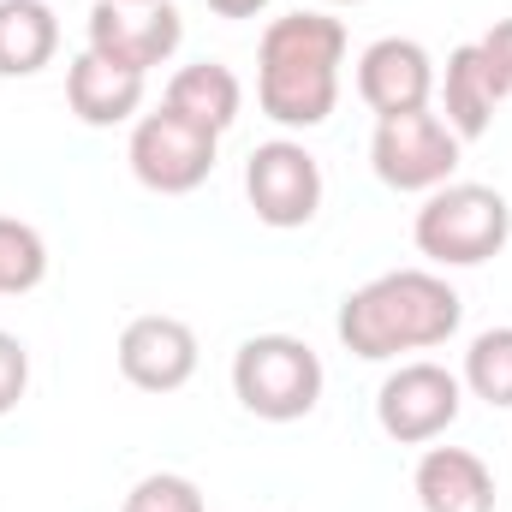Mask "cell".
Listing matches in <instances>:
<instances>
[{"mask_svg":"<svg viewBox=\"0 0 512 512\" xmlns=\"http://www.w3.org/2000/svg\"><path fill=\"white\" fill-rule=\"evenodd\" d=\"M465 298L435 274V268H387L346 292L340 304V346L364 364H387L405 352H435L459 334Z\"/></svg>","mask_w":512,"mask_h":512,"instance_id":"obj_1","label":"cell"},{"mask_svg":"<svg viewBox=\"0 0 512 512\" xmlns=\"http://www.w3.org/2000/svg\"><path fill=\"white\" fill-rule=\"evenodd\" d=\"M346 24L328 12H286L256 42V108L286 131L322 126L340 102Z\"/></svg>","mask_w":512,"mask_h":512,"instance_id":"obj_2","label":"cell"},{"mask_svg":"<svg viewBox=\"0 0 512 512\" xmlns=\"http://www.w3.org/2000/svg\"><path fill=\"white\" fill-rule=\"evenodd\" d=\"M507 239L512 203L495 185H471V179H447L441 191H429L411 221V245L435 268H483L489 256L507 251Z\"/></svg>","mask_w":512,"mask_h":512,"instance_id":"obj_3","label":"cell"},{"mask_svg":"<svg viewBox=\"0 0 512 512\" xmlns=\"http://www.w3.org/2000/svg\"><path fill=\"white\" fill-rule=\"evenodd\" d=\"M322 358L298 334H251L233 352V393L262 423H298L322 405Z\"/></svg>","mask_w":512,"mask_h":512,"instance_id":"obj_4","label":"cell"},{"mask_svg":"<svg viewBox=\"0 0 512 512\" xmlns=\"http://www.w3.org/2000/svg\"><path fill=\"white\" fill-rule=\"evenodd\" d=\"M215 155H221V137L191 120H179L173 108H155V114H137L126 143V161L137 173L143 191L155 197H185L197 191L209 173H215Z\"/></svg>","mask_w":512,"mask_h":512,"instance_id":"obj_5","label":"cell"},{"mask_svg":"<svg viewBox=\"0 0 512 512\" xmlns=\"http://www.w3.org/2000/svg\"><path fill=\"white\" fill-rule=\"evenodd\" d=\"M459 411H465V382L447 364H435V358L399 364L382 382V393H376V423H382L387 441H399V447L441 441L459 423Z\"/></svg>","mask_w":512,"mask_h":512,"instance_id":"obj_6","label":"cell"},{"mask_svg":"<svg viewBox=\"0 0 512 512\" xmlns=\"http://www.w3.org/2000/svg\"><path fill=\"white\" fill-rule=\"evenodd\" d=\"M370 167L387 191H441L453 173H459V137L441 114L417 108V114H393L376 120L370 137Z\"/></svg>","mask_w":512,"mask_h":512,"instance_id":"obj_7","label":"cell"},{"mask_svg":"<svg viewBox=\"0 0 512 512\" xmlns=\"http://www.w3.org/2000/svg\"><path fill=\"white\" fill-rule=\"evenodd\" d=\"M245 197H251V215L262 227L298 233L322 209V161L292 137L256 143L251 161H245Z\"/></svg>","mask_w":512,"mask_h":512,"instance_id":"obj_8","label":"cell"},{"mask_svg":"<svg viewBox=\"0 0 512 512\" xmlns=\"http://www.w3.org/2000/svg\"><path fill=\"white\" fill-rule=\"evenodd\" d=\"M185 18L173 0H96L90 6V54L126 66V72H155L179 54Z\"/></svg>","mask_w":512,"mask_h":512,"instance_id":"obj_9","label":"cell"},{"mask_svg":"<svg viewBox=\"0 0 512 512\" xmlns=\"http://www.w3.org/2000/svg\"><path fill=\"white\" fill-rule=\"evenodd\" d=\"M435 96V60L423 42L411 36H382L358 54V102L376 114V120H393V114H417L429 108Z\"/></svg>","mask_w":512,"mask_h":512,"instance_id":"obj_10","label":"cell"},{"mask_svg":"<svg viewBox=\"0 0 512 512\" xmlns=\"http://www.w3.org/2000/svg\"><path fill=\"white\" fill-rule=\"evenodd\" d=\"M120 376L143 393H179L197 376V334L179 316H131L120 346Z\"/></svg>","mask_w":512,"mask_h":512,"instance_id":"obj_11","label":"cell"},{"mask_svg":"<svg viewBox=\"0 0 512 512\" xmlns=\"http://www.w3.org/2000/svg\"><path fill=\"white\" fill-rule=\"evenodd\" d=\"M435 84H441V120L453 126L459 143L483 137V131L495 126V108L512 96L507 78L495 72V60L483 54V42H459V48L447 54V72H441Z\"/></svg>","mask_w":512,"mask_h":512,"instance_id":"obj_12","label":"cell"},{"mask_svg":"<svg viewBox=\"0 0 512 512\" xmlns=\"http://www.w3.org/2000/svg\"><path fill=\"white\" fill-rule=\"evenodd\" d=\"M411 489L423 512H495V471L471 447H423Z\"/></svg>","mask_w":512,"mask_h":512,"instance_id":"obj_13","label":"cell"},{"mask_svg":"<svg viewBox=\"0 0 512 512\" xmlns=\"http://www.w3.org/2000/svg\"><path fill=\"white\" fill-rule=\"evenodd\" d=\"M66 108L96 131L126 126L143 108V72H126V66H114V60H102V54L84 48L66 66Z\"/></svg>","mask_w":512,"mask_h":512,"instance_id":"obj_14","label":"cell"},{"mask_svg":"<svg viewBox=\"0 0 512 512\" xmlns=\"http://www.w3.org/2000/svg\"><path fill=\"white\" fill-rule=\"evenodd\" d=\"M161 108H173L179 120H191V126H203V131H215V137H221V131L239 126L245 84H239V72H233V66H221V60H197V66H179V72L167 78Z\"/></svg>","mask_w":512,"mask_h":512,"instance_id":"obj_15","label":"cell"},{"mask_svg":"<svg viewBox=\"0 0 512 512\" xmlns=\"http://www.w3.org/2000/svg\"><path fill=\"white\" fill-rule=\"evenodd\" d=\"M60 54V18L48 0H0V78H36Z\"/></svg>","mask_w":512,"mask_h":512,"instance_id":"obj_16","label":"cell"},{"mask_svg":"<svg viewBox=\"0 0 512 512\" xmlns=\"http://www.w3.org/2000/svg\"><path fill=\"white\" fill-rule=\"evenodd\" d=\"M459 382H465L471 399L507 411L512 405V328H483V334L465 346V370H459Z\"/></svg>","mask_w":512,"mask_h":512,"instance_id":"obj_17","label":"cell"},{"mask_svg":"<svg viewBox=\"0 0 512 512\" xmlns=\"http://www.w3.org/2000/svg\"><path fill=\"white\" fill-rule=\"evenodd\" d=\"M48 280V239L18 221V215H0V298H24Z\"/></svg>","mask_w":512,"mask_h":512,"instance_id":"obj_18","label":"cell"},{"mask_svg":"<svg viewBox=\"0 0 512 512\" xmlns=\"http://www.w3.org/2000/svg\"><path fill=\"white\" fill-rule=\"evenodd\" d=\"M120 512H203V489L179 471H149L143 483H131Z\"/></svg>","mask_w":512,"mask_h":512,"instance_id":"obj_19","label":"cell"},{"mask_svg":"<svg viewBox=\"0 0 512 512\" xmlns=\"http://www.w3.org/2000/svg\"><path fill=\"white\" fill-rule=\"evenodd\" d=\"M24 393H30V352H24L18 334L0 328V417H6Z\"/></svg>","mask_w":512,"mask_h":512,"instance_id":"obj_20","label":"cell"},{"mask_svg":"<svg viewBox=\"0 0 512 512\" xmlns=\"http://www.w3.org/2000/svg\"><path fill=\"white\" fill-rule=\"evenodd\" d=\"M483 54L495 60V72L507 78V90H512V18H495V24H489V36H483Z\"/></svg>","mask_w":512,"mask_h":512,"instance_id":"obj_21","label":"cell"},{"mask_svg":"<svg viewBox=\"0 0 512 512\" xmlns=\"http://www.w3.org/2000/svg\"><path fill=\"white\" fill-rule=\"evenodd\" d=\"M268 0H209V12H221V18H256Z\"/></svg>","mask_w":512,"mask_h":512,"instance_id":"obj_22","label":"cell"},{"mask_svg":"<svg viewBox=\"0 0 512 512\" xmlns=\"http://www.w3.org/2000/svg\"><path fill=\"white\" fill-rule=\"evenodd\" d=\"M322 6H358V0H322Z\"/></svg>","mask_w":512,"mask_h":512,"instance_id":"obj_23","label":"cell"}]
</instances>
